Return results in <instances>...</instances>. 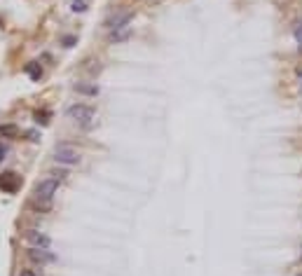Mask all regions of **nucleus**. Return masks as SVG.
Instances as JSON below:
<instances>
[{
    "label": "nucleus",
    "mask_w": 302,
    "mask_h": 276,
    "mask_svg": "<svg viewBox=\"0 0 302 276\" xmlns=\"http://www.w3.org/2000/svg\"><path fill=\"white\" fill-rule=\"evenodd\" d=\"M59 183H61V181H56V178H52V176L43 178V181L35 185V202H47V204H52L54 194L59 192Z\"/></svg>",
    "instance_id": "1"
},
{
    "label": "nucleus",
    "mask_w": 302,
    "mask_h": 276,
    "mask_svg": "<svg viewBox=\"0 0 302 276\" xmlns=\"http://www.w3.org/2000/svg\"><path fill=\"white\" fill-rule=\"evenodd\" d=\"M66 115L70 117L73 122L77 124H82V127H89L92 122H94V117H96V110L92 106H85V103H77V106H70L68 108V113Z\"/></svg>",
    "instance_id": "2"
},
{
    "label": "nucleus",
    "mask_w": 302,
    "mask_h": 276,
    "mask_svg": "<svg viewBox=\"0 0 302 276\" xmlns=\"http://www.w3.org/2000/svg\"><path fill=\"white\" fill-rule=\"evenodd\" d=\"M54 161L61 164V166H77L82 161V155L75 148H70V145H59L54 150Z\"/></svg>",
    "instance_id": "3"
},
{
    "label": "nucleus",
    "mask_w": 302,
    "mask_h": 276,
    "mask_svg": "<svg viewBox=\"0 0 302 276\" xmlns=\"http://www.w3.org/2000/svg\"><path fill=\"white\" fill-rule=\"evenodd\" d=\"M26 260L28 262H33V265H52L56 257L54 253H49L47 248H33V246H28V251H26Z\"/></svg>",
    "instance_id": "4"
},
{
    "label": "nucleus",
    "mask_w": 302,
    "mask_h": 276,
    "mask_svg": "<svg viewBox=\"0 0 302 276\" xmlns=\"http://www.w3.org/2000/svg\"><path fill=\"white\" fill-rule=\"evenodd\" d=\"M23 241L33 248H49L52 246V239L45 232H38V230H26L23 232Z\"/></svg>",
    "instance_id": "5"
},
{
    "label": "nucleus",
    "mask_w": 302,
    "mask_h": 276,
    "mask_svg": "<svg viewBox=\"0 0 302 276\" xmlns=\"http://www.w3.org/2000/svg\"><path fill=\"white\" fill-rule=\"evenodd\" d=\"M134 19V12H117L115 17H110L108 22H106V26H108L113 33L122 31V28H129V22Z\"/></svg>",
    "instance_id": "6"
},
{
    "label": "nucleus",
    "mask_w": 302,
    "mask_h": 276,
    "mask_svg": "<svg viewBox=\"0 0 302 276\" xmlns=\"http://www.w3.org/2000/svg\"><path fill=\"white\" fill-rule=\"evenodd\" d=\"M19 185H22V178H19L17 173H2V176H0V187L5 192H10V194L19 190Z\"/></svg>",
    "instance_id": "7"
},
{
    "label": "nucleus",
    "mask_w": 302,
    "mask_h": 276,
    "mask_svg": "<svg viewBox=\"0 0 302 276\" xmlns=\"http://www.w3.org/2000/svg\"><path fill=\"white\" fill-rule=\"evenodd\" d=\"M26 73H28V77H31L33 82H40V77H43V68H40V64H28L26 66Z\"/></svg>",
    "instance_id": "8"
},
{
    "label": "nucleus",
    "mask_w": 302,
    "mask_h": 276,
    "mask_svg": "<svg viewBox=\"0 0 302 276\" xmlns=\"http://www.w3.org/2000/svg\"><path fill=\"white\" fill-rule=\"evenodd\" d=\"M77 94H87V96H96L98 94V87L96 85H75Z\"/></svg>",
    "instance_id": "9"
},
{
    "label": "nucleus",
    "mask_w": 302,
    "mask_h": 276,
    "mask_svg": "<svg viewBox=\"0 0 302 276\" xmlns=\"http://www.w3.org/2000/svg\"><path fill=\"white\" fill-rule=\"evenodd\" d=\"M19 134V127H14V124H5V127H0V136L2 138H14Z\"/></svg>",
    "instance_id": "10"
},
{
    "label": "nucleus",
    "mask_w": 302,
    "mask_h": 276,
    "mask_svg": "<svg viewBox=\"0 0 302 276\" xmlns=\"http://www.w3.org/2000/svg\"><path fill=\"white\" fill-rule=\"evenodd\" d=\"M293 38H295V43H298V49L302 52V23H298V26L293 28Z\"/></svg>",
    "instance_id": "11"
},
{
    "label": "nucleus",
    "mask_w": 302,
    "mask_h": 276,
    "mask_svg": "<svg viewBox=\"0 0 302 276\" xmlns=\"http://www.w3.org/2000/svg\"><path fill=\"white\" fill-rule=\"evenodd\" d=\"M70 7H73V12H85L87 10V2H85V0H73V5H70Z\"/></svg>",
    "instance_id": "12"
},
{
    "label": "nucleus",
    "mask_w": 302,
    "mask_h": 276,
    "mask_svg": "<svg viewBox=\"0 0 302 276\" xmlns=\"http://www.w3.org/2000/svg\"><path fill=\"white\" fill-rule=\"evenodd\" d=\"M19 276H43V274H40L38 269H22V272H19Z\"/></svg>",
    "instance_id": "13"
},
{
    "label": "nucleus",
    "mask_w": 302,
    "mask_h": 276,
    "mask_svg": "<svg viewBox=\"0 0 302 276\" xmlns=\"http://www.w3.org/2000/svg\"><path fill=\"white\" fill-rule=\"evenodd\" d=\"M47 117H49V113H35V119L43 122V124H47Z\"/></svg>",
    "instance_id": "14"
},
{
    "label": "nucleus",
    "mask_w": 302,
    "mask_h": 276,
    "mask_svg": "<svg viewBox=\"0 0 302 276\" xmlns=\"http://www.w3.org/2000/svg\"><path fill=\"white\" fill-rule=\"evenodd\" d=\"M298 80H300V92H302V68H298Z\"/></svg>",
    "instance_id": "15"
},
{
    "label": "nucleus",
    "mask_w": 302,
    "mask_h": 276,
    "mask_svg": "<svg viewBox=\"0 0 302 276\" xmlns=\"http://www.w3.org/2000/svg\"><path fill=\"white\" fill-rule=\"evenodd\" d=\"M5 152H7V148H0V160H5V157H2Z\"/></svg>",
    "instance_id": "16"
},
{
    "label": "nucleus",
    "mask_w": 302,
    "mask_h": 276,
    "mask_svg": "<svg viewBox=\"0 0 302 276\" xmlns=\"http://www.w3.org/2000/svg\"><path fill=\"white\" fill-rule=\"evenodd\" d=\"M139 2H160V0H139Z\"/></svg>",
    "instance_id": "17"
},
{
    "label": "nucleus",
    "mask_w": 302,
    "mask_h": 276,
    "mask_svg": "<svg viewBox=\"0 0 302 276\" xmlns=\"http://www.w3.org/2000/svg\"><path fill=\"white\" fill-rule=\"evenodd\" d=\"M300 260H302V248H300Z\"/></svg>",
    "instance_id": "18"
},
{
    "label": "nucleus",
    "mask_w": 302,
    "mask_h": 276,
    "mask_svg": "<svg viewBox=\"0 0 302 276\" xmlns=\"http://www.w3.org/2000/svg\"><path fill=\"white\" fill-rule=\"evenodd\" d=\"M300 276H302V274H300Z\"/></svg>",
    "instance_id": "19"
}]
</instances>
